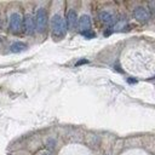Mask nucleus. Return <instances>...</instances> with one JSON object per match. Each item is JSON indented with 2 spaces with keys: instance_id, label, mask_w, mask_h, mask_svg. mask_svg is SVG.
Wrapping results in <instances>:
<instances>
[{
  "instance_id": "nucleus-1",
  "label": "nucleus",
  "mask_w": 155,
  "mask_h": 155,
  "mask_svg": "<svg viewBox=\"0 0 155 155\" xmlns=\"http://www.w3.org/2000/svg\"><path fill=\"white\" fill-rule=\"evenodd\" d=\"M51 28H52V35L56 39H61L66 35L67 33V22L64 21L62 16L55 15L51 20Z\"/></svg>"
},
{
  "instance_id": "nucleus-2",
  "label": "nucleus",
  "mask_w": 155,
  "mask_h": 155,
  "mask_svg": "<svg viewBox=\"0 0 155 155\" xmlns=\"http://www.w3.org/2000/svg\"><path fill=\"white\" fill-rule=\"evenodd\" d=\"M47 24V15L46 11L44 9H39L37 12V17H35V26H37V30L38 32H44L45 28Z\"/></svg>"
},
{
  "instance_id": "nucleus-3",
  "label": "nucleus",
  "mask_w": 155,
  "mask_h": 155,
  "mask_svg": "<svg viewBox=\"0 0 155 155\" xmlns=\"http://www.w3.org/2000/svg\"><path fill=\"white\" fill-rule=\"evenodd\" d=\"M21 26H22V16L17 12H14L12 15L10 16V28L11 30L17 33L20 32L21 29Z\"/></svg>"
},
{
  "instance_id": "nucleus-4",
  "label": "nucleus",
  "mask_w": 155,
  "mask_h": 155,
  "mask_svg": "<svg viewBox=\"0 0 155 155\" xmlns=\"http://www.w3.org/2000/svg\"><path fill=\"white\" fill-rule=\"evenodd\" d=\"M78 27H79V29H80V32H81V33L91 30L90 29V28H91V18H90V16L83 15L81 17H80L79 21H78Z\"/></svg>"
},
{
  "instance_id": "nucleus-5",
  "label": "nucleus",
  "mask_w": 155,
  "mask_h": 155,
  "mask_svg": "<svg viewBox=\"0 0 155 155\" xmlns=\"http://www.w3.org/2000/svg\"><path fill=\"white\" fill-rule=\"evenodd\" d=\"M133 15H135V18L139 22H147L149 20V17H150L149 16V12L144 7H137L135 10Z\"/></svg>"
},
{
  "instance_id": "nucleus-6",
  "label": "nucleus",
  "mask_w": 155,
  "mask_h": 155,
  "mask_svg": "<svg viewBox=\"0 0 155 155\" xmlns=\"http://www.w3.org/2000/svg\"><path fill=\"white\" fill-rule=\"evenodd\" d=\"M78 15L74 10H70L69 12H68V16H67V26L69 29H74V28L76 27L78 24Z\"/></svg>"
},
{
  "instance_id": "nucleus-7",
  "label": "nucleus",
  "mask_w": 155,
  "mask_h": 155,
  "mask_svg": "<svg viewBox=\"0 0 155 155\" xmlns=\"http://www.w3.org/2000/svg\"><path fill=\"white\" fill-rule=\"evenodd\" d=\"M24 27H26V32L28 34H33L34 29H35V23H34V20L30 15H28L24 20Z\"/></svg>"
},
{
  "instance_id": "nucleus-8",
  "label": "nucleus",
  "mask_w": 155,
  "mask_h": 155,
  "mask_svg": "<svg viewBox=\"0 0 155 155\" xmlns=\"http://www.w3.org/2000/svg\"><path fill=\"white\" fill-rule=\"evenodd\" d=\"M10 50L11 52H15V53H18V52H22V51L27 50V45L24 43H21V41H16L12 45L10 46Z\"/></svg>"
},
{
  "instance_id": "nucleus-9",
  "label": "nucleus",
  "mask_w": 155,
  "mask_h": 155,
  "mask_svg": "<svg viewBox=\"0 0 155 155\" xmlns=\"http://www.w3.org/2000/svg\"><path fill=\"white\" fill-rule=\"evenodd\" d=\"M99 20H101L104 24H112L113 21H114L113 16L109 14V12H107V11H102V12L99 14Z\"/></svg>"
},
{
  "instance_id": "nucleus-10",
  "label": "nucleus",
  "mask_w": 155,
  "mask_h": 155,
  "mask_svg": "<svg viewBox=\"0 0 155 155\" xmlns=\"http://www.w3.org/2000/svg\"><path fill=\"white\" fill-rule=\"evenodd\" d=\"M85 37V38H87V39H93L95 37H96V34L92 32V30H87V32H84V33H81Z\"/></svg>"
},
{
  "instance_id": "nucleus-11",
  "label": "nucleus",
  "mask_w": 155,
  "mask_h": 155,
  "mask_svg": "<svg viewBox=\"0 0 155 155\" xmlns=\"http://www.w3.org/2000/svg\"><path fill=\"white\" fill-rule=\"evenodd\" d=\"M89 61L87 60H83V61H79L78 63H76V66H80V64H84V63H87Z\"/></svg>"
},
{
  "instance_id": "nucleus-12",
  "label": "nucleus",
  "mask_w": 155,
  "mask_h": 155,
  "mask_svg": "<svg viewBox=\"0 0 155 155\" xmlns=\"http://www.w3.org/2000/svg\"><path fill=\"white\" fill-rule=\"evenodd\" d=\"M44 155H51V153H45Z\"/></svg>"
},
{
  "instance_id": "nucleus-13",
  "label": "nucleus",
  "mask_w": 155,
  "mask_h": 155,
  "mask_svg": "<svg viewBox=\"0 0 155 155\" xmlns=\"http://www.w3.org/2000/svg\"><path fill=\"white\" fill-rule=\"evenodd\" d=\"M0 41H1V38H0Z\"/></svg>"
}]
</instances>
